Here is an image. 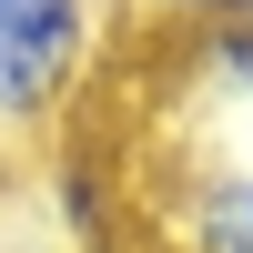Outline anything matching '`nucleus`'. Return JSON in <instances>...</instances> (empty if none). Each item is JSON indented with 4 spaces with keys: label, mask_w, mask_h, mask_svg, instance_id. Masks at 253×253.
<instances>
[{
    "label": "nucleus",
    "mask_w": 253,
    "mask_h": 253,
    "mask_svg": "<svg viewBox=\"0 0 253 253\" xmlns=\"http://www.w3.org/2000/svg\"><path fill=\"white\" fill-rule=\"evenodd\" d=\"M31 253H81V243H31Z\"/></svg>",
    "instance_id": "8"
},
{
    "label": "nucleus",
    "mask_w": 253,
    "mask_h": 253,
    "mask_svg": "<svg viewBox=\"0 0 253 253\" xmlns=\"http://www.w3.org/2000/svg\"><path fill=\"white\" fill-rule=\"evenodd\" d=\"M101 10L91 0H0V132L31 142L71 112L81 71H91Z\"/></svg>",
    "instance_id": "1"
},
{
    "label": "nucleus",
    "mask_w": 253,
    "mask_h": 253,
    "mask_svg": "<svg viewBox=\"0 0 253 253\" xmlns=\"http://www.w3.org/2000/svg\"><path fill=\"white\" fill-rule=\"evenodd\" d=\"M152 10H162V20H203V0H152Z\"/></svg>",
    "instance_id": "6"
},
{
    "label": "nucleus",
    "mask_w": 253,
    "mask_h": 253,
    "mask_svg": "<svg viewBox=\"0 0 253 253\" xmlns=\"http://www.w3.org/2000/svg\"><path fill=\"white\" fill-rule=\"evenodd\" d=\"M0 193H10V132H0Z\"/></svg>",
    "instance_id": "7"
},
{
    "label": "nucleus",
    "mask_w": 253,
    "mask_h": 253,
    "mask_svg": "<svg viewBox=\"0 0 253 253\" xmlns=\"http://www.w3.org/2000/svg\"><path fill=\"white\" fill-rule=\"evenodd\" d=\"M203 20H253V0H203Z\"/></svg>",
    "instance_id": "5"
},
{
    "label": "nucleus",
    "mask_w": 253,
    "mask_h": 253,
    "mask_svg": "<svg viewBox=\"0 0 253 253\" xmlns=\"http://www.w3.org/2000/svg\"><path fill=\"white\" fill-rule=\"evenodd\" d=\"M172 253H253V172L213 162L172 193Z\"/></svg>",
    "instance_id": "2"
},
{
    "label": "nucleus",
    "mask_w": 253,
    "mask_h": 253,
    "mask_svg": "<svg viewBox=\"0 0 253 253\" xmlns=\"http://www.w3.org/2000/svg\"><path fill=\"white\" fill-rule=\"evenodd\" d=\"M193 81L223 101H253V20H203L193 31Z\"/></svg>",
    "instance_id": "4"
},
{
    "label": "nucleus",
    "mask_w": 253,
    "mask_h": 253,
    "mask_svg": "<svg viewBox=\"0 0 253 253\" xmlns=\"http://www.w3.org/2000/svg\"><path fill=\"white\" fill-rule=\"evenodd\" d=\"M41 193H51V213H61V243H81V253H112L122 243V203H112L101 152H51L41 162Z\"/></svg>",
    "instance_id": "3"
}]
</instances>
